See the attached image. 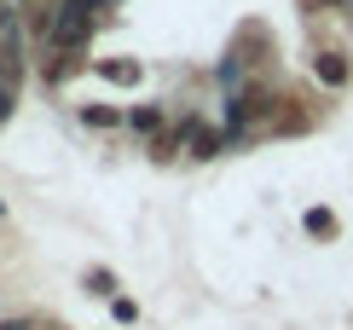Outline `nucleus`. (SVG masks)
I'll use <instances>...</instances> for the list:
<instances>
[{
	"label": "nucleus",
	"instance_id": "6e6552de",
	"mask_svg": "<svg viewBox=\"0 0 353 330\" xmlns=\"http://www.w3.org/2000/svg\"><path fill=\"white\" fill-rule=\"evenodd\" d=\"M6 23H12V12H6V0H0V35H6Z\"/></svg>",
	"mask_w": 353,
	"mask_h": 330
},
{
	"label": "nucleus",
	"instance_id": "1a4fd4ad",
	"mask_svg": "<svg viewBox=\"0 0 353 330\" xmlns=\"http://www.w3.org/2000/svg\"><path fill=\"white\" fill-rule=\"evenodd\" d=\"M0 330H23V324H0Z\"/></svg>",
	"mask_w": 353,
	"mask_h": 330
},
{
	"label": "nucleus",
	"instance_id": "20e7f679",
	"mask_svg": "<svg viewBox=\"0 0 353 330\" xmlns=\"http://www.w3.org/2000/svg\"><path fill=\"white\" fill-rule=\"evenodd\" d=\"M307 232H313V237L336 232V215H330V208H307Z\"/></svg>",
	"mask_w": 353,
	"mask_h": 330
},
{
	"label": "nucleus",
	"instance_id": "39448f33",
	"mask_svg": "<svg viewBox=\"0 0 353 330\" xmlns=\"http://www.w3.org/2000/svg\"><path fill=\"white\" fill-rule=\"evenodd\" d=\"M87 128H116V110H110V104H87Z\"/></svg>",
	"mask_w": 353,
	"mask_h": 330
},
{
	"label": "nucleus",
	"instance_id": "f257e3e1",
	"mask_svg": "<svg viewBox=\"0 0 353 330\" xmlns=\"http://www.w3.org/2000/svg\"><path fill=\"white\" fill-rule=\"evenodd\" d=\"M99 12H105V0H64V6L52 12V23H47V35H52V47L58 52H76L87 35H93V23H99Z\"/></svg>",
	"mask_w": 353,
	"mask_h": 330
},
{
	"label": "nucleus",
	"instance_id": "f03ea898",
	"mask_svg": "<svg viewBox=\"0 0 353 330\" xmlns=\"http://www.w3.org/2000/svg\"><path fill=\"white\" fill-rule=\"evenodd\" d=\"M313 70H319V81H325V87H342V81H347V58H342V52H319Z\"/></svg>",
	"mask_w": 353,
	"mask_h": 330
},
{
	"label": "nucleus",
	"instance_id": "423d86ee",
	"mask_svg": "<svg viewBox=\"0 0 353 330\" xmlns=\"http://www.w3.org/2000/svg\"><path fill=\"white\" fill-rule=\"evenodd\" d=\"M128 122H134L139 133H157V128H163V110H151V104H145V110H134Z\"/></svg>",
	"mask_w": 353,
	"mask_h": 330
},
{
	"label": "nucleus",
	"instance_id": "0eeeda50",
	"mask_svg": "<svg viewBox=\"0 0 353 330\" xmlns=\"http://www.w3.org/2000/svg\"><path fill=\"white\" fill-rule=\"evenodd\" d=\"M12 116V87H0V122Z\"/></svg>",
	"mask_w": 353,
	"mask_h": 330
},
{
	"label": "nucleus",
	"instance_id": "7ed1b4c3",
	"mask_svg": "<svg viewBox=\"0 0 353 330\" xmlns=\"http://www.w3.org/2000/svg\"><path fill=\"white\" fill-rule=\"evenodd\" d=\"M99 76L116 81V87H134V81H139V64H128V58H105V64H99Z\"/></svg>",
	"mask_w": 353,
	"mask_h": 330
},
{
	"label": "nucleus",
	"instance_id": "9d476101",
	"mask_svg": "<svg viewBox=\"0 0 353 330\" xmlns=\"http://www.w3.org/2000/svg\"><path fill=\"white\" fill-rule=\"evenodd\" d=\"M325 6H336V0H325Z\"/></svg>",
	"mask_w": 353,
	"mask_h": 330
}]
</instances>
